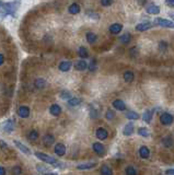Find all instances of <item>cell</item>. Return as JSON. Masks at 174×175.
I'll return each instance as SVG.
<instances>
[{"mask_svg": "<svg viewBox=\"0 0 174 175\" xmlns=\"http://www.w3.org/2000/svg\"><path fill=\"white\" fill-rule=\"evenodd\" d=\"M35 156H37L38 159L42 160L43 162L48 163V164H53V165H55V166H59V164H60V163L58 162V161L55 159V158H53V156H48V154H46V153L35 152Z\"/></svg>", "mask_w": 174, "mask_h": 175, "instance_id": "6da1fadb", "label": "cell"}, {"mask_svg": "<svg viewBox=\"0 0 174 175\" xmlns=\"http://www.w3.org/2000/svg\"><path fill=\"white\" fill-rule=\"evenodd\" d=\"M155 25L162 26V28H169V29H174V22L167 19H161V18H157L155 20Z\"/></svg>", "mask_w": 174, "mask_h": 175, "instance_id": "7a4b0ae2", "label": "cell"}, {"mask_svg": "<svg viewBox=\"0 0 174 175\" xmlns=\"http://www.w3.org/2000/svg\"><path fill=\"white\" fill-rule=\"evenodd\" d=\"M160 121H161V124L164 125V126H171L174 121V117L171 114H169V113H163V114L160 116Z\"/></svg>", "mask_w": 174, "mask_h": 175, "instance_id": "3957f363", "label": "cell"}, {"mask_svg": "<svg viewBox=\"0 0 174 175\" xmlns=\"http://www.w3.org/2000/svg\"><path fill=\"white\" fill-rule=\"evenodd\" d=\"M95 136H96V138L100 140H106L108 137V133L106 129L100 127L96 129V131H95Z\"/></svg>", "mask_w": 174, "mask_h": 175, "instance_id": "277c9868", "label": "cell"}, {"mask_svg": "<svg viewBox=\"0 0 174 175\" xmlns=\"http://www.w3.org/2000/svg\"><path fill=\"white\" fill-rule=\"evenodd\" d=\"M92 148H93V151H94L98 156H103L105 153V148L104 146L100 142H94L92 144Z\"/></svg>", "mask_w": 174, "mask_h": 175, "instance_id": "5b68a950", "label": "cell"}, {"mask_svg": "<svg viewBox=\"0 0 174 175\" xmlns=\"http://www.w3.org/2000/svg\"><path fill=\"white\" fill-rule=\"evenodd\" d=\"M112 105L117 111H125L126 109V105H125L124 101H122V100H115V101H113Z\"/></svg>", "mask_w": 174, "mask_h": 175, "instance_id": "8992f818", "label": "cell"}, {"mask_svg": "<svg viewBox=\"0 0 174 175\" xmlns=\"http://www.w3.org/2000/svg\"><path fill=\"white\" fill-rule=\"evenodd\" d=\"M18 115L21 118H28L30 116V108L28 106H21L18 109Z\"/></svg>", "mask_w": 174, "mask_h": 175, "instance_id": "52a82bcc", "label": "cell"}, {"mask_svg": "<svg viewBox=\"0 0 174 175\" xmlns=\"http://www.w3.org/2000/svg\"><path fill=\"white\" fill-rule=\"evenodd\" d=\"M55 153L59 156H65V153H66V147L63 143H57L56 146H55Z\"/></svg>", "mask_w": 174, "mask_h": 175, "instance_id": "ba28073f", "label": "cell"}, {"mask_svg": "<svg viewBox=\"0 0 174 175\" xmlns=\"http://www.w3.org/2000/svg\"><path fill=\"white\" fill-rule=\"evenodd\" d=\"M2 129L6 133H11L14 129V123L12 119H8L7 121H4V124L2 125Z\"/></svg>", "mask_w": 174, "mask_h": 175, "instance_id": "9c48e42d", "label": "cell"}, {"mask_svg": "<svg viewBox=\"0 0 174 175\" xmlns=\"http://www.w3.org/2000/svg\"><path fill=\"white\" fill-rule=\"evenodd\" d=\"M146 11L149 14H159L160 13V8L155 4H149L146 7Z\"/></svg>", "mask_w": 174, "mask_h": 175, "instance_id": "30bf717a", "label": "cell"}, {"mask_svg": "<svg viewBox=\"0 0 174 175\" xmlns=\"http://www.w3.org/2000/svg\"><path fill=\"white\" fill-rule=\"evenodd\" d=\"M151 23L150 22H143V23H139V24H137L136 25V31L138 32H143V31H147L151 28Z\"/></svg>", "mask_w": 174, "mask_h": 175, "instance_id": "8fae6325", "label": "cell"}, {"mask_svg": "<svg viewBox=\"0 0 174 175\" xmlns=\"http://www.w3.org/2000/svg\"><path fill=\"white\" fill-rule=\"evenodd\" d=\"M122 30H123V25L120 23H114L110 26V32L112 34H118V33L122 32Z\"/></svg>", "mask_w": 174, "mask_h": 175, "instance_id": "7c38bea8", "label": "cell"}, {"mask_svg": "<svg viewBox=\"0 0 174 175\" xmlns=\"http://www.w3.org/2000/svg\"><path fill=\"white\" fill-rule=\"evenodd\" d=\"M13 143H14L16 148H19V149L21 150L23 153H25L26 156H30V154H31V151H30L29 148H28L26 146H24L23 143H21L20 141H16V140H14V142H13Z\"/></svg>", "mask_w": 174, "mask_h": 175, "instance_id": "4fadbf2b", "label": "cell"}, {"mask_svg": "<svg viewBox=\"0 0 174 175\" xmlns=\"http://www.w3.org/2000/svg\"><path fill=\"white\" fill-rule=\"evenodd\" d=\"M49 113H51L53 116H59L60 113H61V107H60L58 104H53L49 107Z\"/></svg>", "mask_w": 174, "mask_h": 175, "instance_id": "5bb4252c", "label": "cell"}, {"mask_svg": "<svg viewBox=\"0 0 174 175\" xmlns=\"http://www.w3.org/2000/svg\"><path fill=\"white\" fill-rule=\"evenodd\" d=\"M71 61H61L58 66L60 71H63V72H67V71H69L70 68H71Z\"/></svg>", "mask_w": 174, "mask_h": 175, "instance_id": "9a60e30c", "label": "cell"}, {"mask_svg": "<svg viewBox=\"0 0 174 175\" xmlns=\"http://www.w3.org/2000/svg\"><path fill=\"white\" fill-rule=\"evenodd\" d=\"M139 156L141 159H148L149 156H150V151H149L148 147L141 146L139 149Z\"/></svg>", "mask_w": 174, "mask_h": 175, "instance_id": "2e32d148", "label": "cell"}, {"mask_svg": "<svg viewBox=\"0 0 174 175\" xmlns=\"http://www.w3.org/2000/svg\"><path fill=\"white\" fill-rule=\"evenodd\" d=\"M54 141H55L54 136H53V135H51V134L45 135L44 137H43V143H44L45 146H47V147L52 146V144L54 143Z\"/></svg>", "mask_w": 174, "mask_h": 175, "instance_id": "e0dca14e", "label": "cell"}, {"mask_svg": "<svg viewBox=\"0 0 174 175\" xmlns=\"http://www.w3.org/2000/svg\"><path fill=\"white\" fill-rule=\"evenodd\" d=\"M134 131V125L133 123H128V124L124 127V130H123V135L124 136H130V135L133 134Z\"/></svg>", "mask_w": 174, "mask_h": 175, "instance_id": "ac0fdd59", "label": "cell"}, {"mask_svg": "<svg viewBox=\"0 0 174 175\" xmlns=\"http://www.w3.org/2000/svg\"><path fill=\"white\" fill-rule=\"evenodd\" d=\"M68 11H69L70 14H78L80 12V6L78 3H72L71 6H69Z\"/></svg>", "mask_w": 174, "mask_h": 175, "instance_id": "d6986e66", "label": "cell"}, {"mask_svg": "<svg viewBox=\"0 0 174 175\" xmlns=\"http://www.w3.org/2000/svg\"><path fill=\"white\" fill-rule=\"evenodd\" d=\"M75 68H76V70H78V71H83V70H86L87 68H88V64H87L84 60H79L76 65H75Z\"/></svg>", "mask_w": 174, "mask_h": 175, "instance_id": "ffe728a7", "label": "cell"}, {"mask_svg": "<svg viewBox=\"0 0 174 175\" xmlns=\"http://www.w3.org/2000/svg\"><path fill=\"white\" fill-rule=\"evenodd\" d=\"M86 38H87V41H88V43L94 44L95 42H96V39H98V36H96V34H94L93 32H88L86 35Z\"/></svg>", "mask_w": 174, "mask_h": 175, "instance_id": "44dd1931", "label": "cell"}, {"mask_svg": "<svg viewBox=\"0 0 174 175\" xmlns=\"http://www.w3.org/2000/svg\"><path fill=\"white\" fill-rule=\"evenodd\" d=\"M152 115H153V111H150V109H147V111L143 113V121H146V123H150L152 119Z\"/></svg>", "mask_w": 174, "mask_h": 175, "instance_id": "7402d4cb", "label": "cell"}, {"mask_svg": "<svg viewBox=\"0 0 174 175\" xmlns=\"http://www.w3.org/2000/svg\"><path fill=\"white\" fill-rule=\"evenodd\" d=\"M162 143L165 148H171L173 146V139H172L171 136H165L163 139H162Z\"/></svg>", "mask_w": 174, "mask_h": 175, "instance_id": "603a6c76", "label": "cell"}, {"mask_svg": "<svg viewBox=\"0 0 174 175\" xmlns=\"http://www.w3.org/2000/svg\"><path fill=\"white\" fill-rule=\"evenodd\" d=\"M134 78H135V74H134L131 71H126V72H124V80H125V82H127V83L133 82Z\"/></svg>", "mask_w": 174, "mask_h": 175, "instance_id": "cb8c5ba5", "label": "cell"}, {"mask_svg": "<svg viewBox=\"0 0 174 175\" xmlns=\"http://www.w3.org/2000/svg\"><path fill=\"white\" fill-rule=\"evenodd\" d=\"M95 165H96V163H94V162L84 163V164H79V165H77V170H89V169L94 168Z\"/></svg>", "mask_w": 174, "mask_h": 175, "instance_id": "d4e9b609", "label": "cell"}, {"mask_svg": "<svg viewBox=\"0 0 174 175\" xmlns=\"http://www.w3.org/2000/svg\"><path fill=\"white\" fill-rule=\"evenodd\" d=\"M130 41H131V35L129 33H125L119 37V42L123 44H128V43H130Z\"/></svg>", "mask_w": 174, "mask_h": 175, "instance_id": "484cf974", "label": "cell"}, {"mask_svg": "<svg viewBox=\"0 0 174 175\" xmlns=\"http://www.w3.org/2000/svg\"><path fill=\"white\" fill-rule=\"evenodd\" d=\"M100 174H101V175H113V171H112V169L110 168V166L103 165L101 168Z\"/></svg>", "mask_w": 174, "mask_h": 175, "instance_id": "4316f807", "label": "cell"}, {"mask_svg": "<svg viewBox=\"0 0 174 175\" xmlns=\"http://www.w3.org/2000/svg\"><path fill=\"white\" fill-rule=\"evenodd\" d=\"M126 117L129 119V121H137V119H139L140 116L138 113H136V112H128L126 114Z\"/></svg>", "mask_w": 174, "mask_h": 175, "instance_id": "83f0119b", "label": "cell"}, {"mask_svg": "<svg viewBox=\"0 0 174 175\" xmlns=\"http://www.w3.org/2000/svg\"><path fill=\"white\" fill-rule=\"evenodd\" d=\"M78 54H79V56L81 58H88V56H89L88 49H87L86 47H83V46H81V47L78 49Z\"/></svg>", "mask_w": 174, "mask_h": 175, "instance_id": "f1b7e54d", "label": "cell"}, {"mask_svg": "<svg viewBox=\"0 0 174 175\" xmlns=\"http://www.w3.org/2000/svg\"><path fill=\"white\" fill-rule=\"evenodd\" d=\"M45 86H46V81H45L44 79L38 78V79L35 80V86H36L37 89H43Z\"/></svg>", "mask_w": 174, "mask_h": 175, "instance_id": "f546056e", "label": "cell"}, {"mask_svg": "<svg viewBox=\"0 0 174 175\" xmlns=\"http://www.w3.org/2000/svg\"><path fill=\"white\" fill-rule=\"evenodd\" d=\"M90 117H91L92 119H95V118L100 117V113H99V111L98 109H95L93 106L90 107Z\"/></svg>", "mask_w": 174, "mask_h": 175, "instance_id": "4dcf8cb0", "label": "cell"}, {"mask_svg": "<svg viewBox=\"0 0 174 175\" xmlns=\"http://www.w3.org/2000/svg\"><path fill=\"white\" fill-rule=\"evenodd\" d=\"M59 96L63 100H68V101H69L70 99H72V98H71V93H70L69 91H67V90H63V91H61V92H60V94H59Z\"/></svg>", "mask_w": 174, "mask_h": 175, "instance_id": "1f68e13d", "label": "cell"}, {"mask_svg": "<svg viewBox=\"0 0 174 175\" xmlns=\"http://www.w3.org/2000/svg\"><path fill=\"white\" fill-rule=\"evenodd\" d=\"M82 103V100L81 99H78V98H72V99H70L68 101V104L70 106H77V105H79Z\"/></svg>", "mask_w": 174, "mask_h": 175, "instance_id": "d6a6232c", "label": "cell"}, {"mask_svg": "<svg viewBox=\"0 0 174 175\" xmlns=\"http://www.w3.org/2000/svg\"><path fill=\"white\" fill-rule=\"evenodd\" d=\"M125 174L126 175H137V170L134 168V166H127L126 170H125Z\"/></svg>", "mask_w": 174, "mask_h": 175, "instance_id": "836d02e7", "label": "cell"}, {"mask_svg": "<svg viewBox=\"0 0 174 175\" xmlns=\"http://www.w3.org/2000/svg\"><path fill=\"white\" fill-rule=\"evenodd\" d=\"M28 138H29L31 141H35V140L38 138V133L37 130H35V129H33V130L30 131L29 136H28Z\"/></svg>", "mask_w": 174, "mask_h": 175, "instance_id": "e575fe53", "label": "cell"}, {"mask_svg": "<svg viewBox=\"0 0 174 175\" xmlns=\"http://www.w3.org/2000/svg\"><path fill=\"white\" fill-rule=\"evenodd\" d=\"M138 134L141 136V137H149V130L145 127H140L138 129Z\"/></svg>", "mask_w": 174, "mask_h": 175, "instance_id": "d590c367", "label": "cell"}, {"mask_svg": "<svg viewBox=\"0 0 174 175\" xmlns=\"http://www.w3.org/2000/svg\"><path fill=\"white\" fill-rule=\"evenodd\" d=\"M114 117H115V112L112 111V109H108L106 113H105V118L108 119V121H112Z\"/></svg>", "mask_w": 174, "mask_h": 175, "instance_id": "8d00e7d4", "label": "cell"}, {"mask_svg": "<svg viewBox=\"0 0 174 175\" xmlns=\"http://www.w3.org/2000/svg\"><path fill=\"white\" fill-rule=\"evenodd\" d=\"M11 172H12L13 175H21L22 174V169H21L19 165H16V166H13L12 168Z\"/></svg>", "mask_w": 174, "mask_h": 175, "instance_id": "74e56055", "label": "cell"}, {"mask_svg": "<svg viewBox=\"0 0 174 175\" xmlns=\"http://www.w3.org/2000/svg\"><path fill=\"white\" fill-rule=\"evenodd\" d=\"M89 70L90 71H95V69H96V61H95V59H92L91 61H90V64H89Z\"/></svg>", "mask_w": 174, "mask_h": 175, "instance_id": "f35d334b", "label": "cell"}, {"mask_svg": "<svg viewBox=\"0 0 174 175\" xmlns=\"http://www.w3.org/2000/svg\"><path fill=\"white\" fill-rule=\"evenodd\" d=\"M167 48H168V43L164 41H161L159 43V49L161 51H167Z\"/></svg>", "mask_w": 174, "mask_h": 175, "instance_id": "ab89813d", "label": "cell"}, {"mask_svg": "<svg viewBox=\"0 0 174 175\" xmlns=\"http://www.w3.org/2000/svg\"><path fill=\"white\" fill-rule=\"evenodd\" d=\"M87 16H90L91 18H93V19H99L98 14L94 12H92V11H87Z\"/></svg>", "mask_w": 174, "mask_h": 175, "instance_id": "60d3db41", "label": "cell"}, {"mask_svg": "<svg viewBox=\"0 0 174 175\" xmlns=\"http://www.w3.org/2000/svg\"><path fill=\"white\" fill-rule=\"evenodd\" d=\"M112 3H113V1H108V0H103V1H101V4L103 7H108V6H111Z\"/></svg>", "mask_w": 174, "mask_h": 175, "instance_id": "b9f144b4", "label": "cell"}, {"mask_svg": "<svg viewBox=\"0 0 174 175\" xmlns=\"http://www.w3.org/2000/svg\"><path fill=\"white\" fill-rule=\"evenodd\" d=\"M165 174L167 175H174V169H169L165 171Z\"/></svg>", "mask_w": 174, "mask_h": 175, "instance_id": "7bdbcfd3", "label": "cell"}, {"mask_svg": "<svg viewBox=\"0 0 174 175\" xmlns=\"http://www.w3.org/2000/svg\"><path fill=\"white\" fill-rule=\"evenodd\" d=\"M167 4L170 6V7H173L174 8V0H168V1H167Z\"/></svg>", "mask_w": 174, "mask_h": 175, "instance_id": "ee69618b", "label": "cell"}, {"mask_svg": "<svg viewBox=\"0 0 174 175\" xmlns=\"http://www.w3.org/2000/svg\"><path fill=\"white\" fill-rule=\"evenodd\" d=\"M0 175H6V170L2 166H0Z\"/></svg>", "mask_w": 174, "mask_h": 175, "instance_id": "f6af8a7d", "label": "cell"}, {"mask_svg": "<svg viewBox=\"0 0 174 175\" xmlns=\"http://www.w3.org/2000/svg\"><path fill=\"white\" fill-rule=\"evenodd\" d=\"M3 61H4V57H3L2 54H0V66L3 64Z\"/></svg>", "mask_w": 174, "mask_h": 175, "instance_id": "bcb514c9", "label": "cell"}, {"mask_svg": "<svg viewBox=\"0 0 174 175\" xmlns=\"http://www.w3.org/2000/svg\"><path fill=\"white\" fill-rule=\"evenodd\" d=\"M45 175H57V174H56V173H49L48 172V173H46Z\"/></svg>", "mask_w": 174, "mask_h": 175, "instance_id": "7dc6e473", "label": "cell"}, {"mask_svg": "<svg viewBox=\"0 0 174 175\" xmlns=\"http://www.w3.org/2000/svg\"><path fill=\"white\" fill-rule=\"evenodd\" d=\"M1 6H2V2H1V1H0V7H1Z\"/></svg>", "mask_w": 174, "mask_h": 175, "instance_id": "c3c4849f", "label": "cell"}]
</instances>
